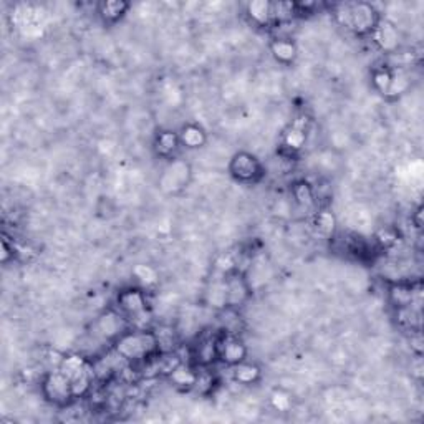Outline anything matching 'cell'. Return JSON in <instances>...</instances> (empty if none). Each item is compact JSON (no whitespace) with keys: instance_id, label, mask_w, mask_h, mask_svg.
Instances as JSON below:
<instances>
[{"instance_id":"5b68a950","label":"cell","mask_w":424,"mask_h":424,"mask_svg":"<svg viewBox=\"0 0 424 424\" xmlns=\"http://www.w3.org/2000/svg\"><path fill=\"white\" fill-rule=\"evenodd\" d=\"M40 388L45 400L53 406H67L75 400L72 383L60 368L45 373Z\"/></svg>"},{"instance_id":"d6986e66","label":"cell","mask_w":424,"mask_h":424,"mask_svg":"<svg viewBox=\"0 0 424 424\" xmlns=\"http://www.w3.org/2000/svg\"><path fill=\"white\" fill-rule=\"evenodd\" d=\"M129 7L124 0H106L98 5V14L105 23H116L128 14Z\"/></svg>"},{"instance_id":"7c38bea8","label":"cell","mask_w":424,"mask_h":424,"mask_svg":"<svg viewBox=\"0 0 424 424\" xmlns=\"http://www.w3.org/2000/svg\"><path fill=\"white\" fill-rule=\"evenodd\" d=\"M95 330L102 338H106V340L115 341L121 333H124L128 328H126V320L124 315L121 312H115V310H108L105 312L103 315L98 317L97 323H95Z\"/></svg>"},{"instance_id":"44dd1931","label":"cell","mask_w":424,"mask_h":424,"mask_svg":"<svg viewBox=\"0 0 424 424\" xmlns=\"http://www.w3.org/2000/svg\"><path fill=\"white\" fill-rule=\"evenodd\" d=\"M292 196H294L295 203L300 206V208L310 209L314 208L317 203V196H315V189L312 188V184L309 181H297V183L292 186Z\"/></svg>"},{"instance_id":"9a60e30c","label":"cell","mask_w":424,"mask_h":424,"mask_svg":"<svg viewBox=\"0 0 424 424\" xmlns=\"http://www.w3.org/2000/svg\"><path fill=\"white\" fill-rule=\"evenodd\" d=\"M245 14L257 27H270L274 25V2L269 0H254L245 5Z\"/></svg>"},{"instance_id":"7a4b0ae2","label":"cell","mask_w":424,"mask_h":424,"mask_svg":"<svg viewBox=\"0 0 424 424\" xmlns=\"http://www.w3.org/2000/svg\"><path fill=\"white\" fill-rule=\"evenodd\" d=\"M336 20L346 30H350L358 37L371 35L376 28L378 22L381 20V15L375 5L368 2H345L336 5L335 9Z\"/></svg>"},{"instance_id":"484cf974","label":"cell","mask_w":424,"mask_h":424,"mask_svg":"<svg viewBox=\"0 0 424 424\" xmlns=\"http://www.w3.org/2000/svg\"><path fill=\"white\" fill-rule=\"evenodd\" d=\"M133 274L136 275V279L144 285H154L156 282H158V272L149 265H136Z\"/></svg>"},{"instance_id":"3957f363","label":"cell","mask_w":424,"mask_h":424,"mask_svg":"<svg viewBox=\"0 0 424 424\" xmlns=\"http://www.w3.org/2000/svg\"><path fill=\"white\" fill-rule=\"evenodd\" d=\"M58 368L72 383L75 398H83L92 390L95 370L87 358H83L82 355H67L60 360Z\"/></svg>"},{"instance_id":"e0dca14e","label":"cell","mask_w":424,"mask_h":424,"mask_svg":"<svg viewBox=\"0 0 424 424\" xmlns=\"http://www.w3.org/2000/svg\"><path fill=\"white\" fill-rule=\"evenodd\" d=\"M179 141H181V146H184V148L198 149V148H203L206 144V141H208V133H206L203 126L189 123V124H184L183 129L179 131Z\"/></svg>"},{"instance_id":"ba28073f","label":"cell","mask_w":424,"mask_h":424,"mask_svg":"<svg viewBox=\"0 0 424 424\" xmlns=\"http://www.w3.org/2000/svg\"><path fill=\"white\" fill-rule=\"evenodd\" d=\"M226 284V309L237 310L239 307L245 305L247 300L250 299L252 290L249 285V280L242 274L239 269L232 270L230 274L224 277Z\"/></svg>"},{"instance_id":"6da1fadb","label":"cell","mask_w":424,"mask_h":424,"mask_svg":"<svg viewBox=\"0 0 424 424\" xmlns=\"http://www.w3.org/2000/svg\"><path fill=\"white\" fill-rule=\"evenodd\" d=\"M113 351L123 361L138 363L148 361L159 351V341L156 332L138 328V330H126L113 341Z\"/></svg>"},{"instance_id":"9c48e42d","label":"cell","mask_w":424,"mask_h":424,"mask_svg":"<svg viewBox=\"0 0 424 424\" xmlns=\"http://www.w3.org/2000/svg\"><path fill=\"white\" fill-rule=\"evenodd\" d=\"M309 131H310L309 116L305 115L297 116V118L287 126L284 134H282V141H280L282 151L292 156L304 149L307 139H309Z\"/></svg>"},{"instance_id":"277c9868","label":"cell","mask_w":424,"mask_h":424,"mask_svg":"<svg viewBox=\"0 0 424 424\" xmlns=\"http://www.w3.org/2000/svg\"><path fill=\"white\" fill-rule=\"evenodd\" d=\"M191 179H193V168L188 161L173 158L164 166L158 184L159 189L166 194H179L188 188Z\"/></svg>"},{"instance_id":"4fadbf2b","label":"cell","mask_w":424,"mask_h":424,"mask_svg":"<svg viewBox=\"0 0 424 424\" xmlns=\"http://www.w3.org/2000/svg\"><path fill=\"white\" fill-rule=\"evenodd\" d=\"M421 292L415 289L413 284H406V282H396L391 284L388 289V297L395 309H403V307L410 305H420L421 302Z\"/></svg>"},{"instance_id":"5bb4252c","label":"cell","mask_w":424,"mask_h":424,"mask_svg":"<svg viewBox=\"0 0 424 424\" xmlns=\"http://www.w3.org/2000/svg\"><path fill=\"white\" fill-rule=\"evenodd\" d=\"M181 148V141H179V133L171 129H163L156 134L154 143H153V149L158 158L161 159H173L176 158V153Z\"/></svg>"},{"instance_id":"f1b7e54d","label":"cell","mask_w":424,"mask_h":424,"mask_svg":"<svg viewBox=\"0 0 424 424\" xmlns=\"http://www.w3.org/2000/svg\"><path fill=\"white\" fill-rule=\"evenodd\" d=\"M14 252H15L14 245L10 247L9 242H7V237H4V239H2V262H4V264H7L10 255L14 257Z\"/></svg>"},{"instance_id":"d4e9b609","label":"cell","mask_w":424,"mask_h":424,"mask_svg":"<svg viewBox=\"0 0 424 424\" xmlns=\"http://www.w3.org/2000/svg\"><path fill=\"white\" fill-rule=\"evenodd\" d=\"M373 85L375 88L380 92L383 97H386L388 90H390V83H391V70L388 68H378L373 72Z\"/></svg>"},{"instance_id":"f546056e","label":"cell","mask_w":424,"mask_h":424,"mask_svg":"<svg viewBox=\"0 0 424 424\" xmlns=\"http://www.w3.org/2000/svg\"><path fill=\"white\" fill-rule=\"evenodd\" d=\"M421 216H423V211H421V208H420V209H418V211L415 212V217H413V221H415V224H416L418 229H421V227H423Z\"/></svg>"},{"instance_id":"52a82bcc","label":"cell","mask_w":424,"mask_h":424,"mask_svg":"<svg viewBox=\"0 0 424 424\" xmlns=\"http://www.w3.org/2000/svg\"><path fill=\"white\" fill-rule=\"evenodd\" d=\"M217 360L227 366H235L247 360V346L237 333L224 332L217 336Z\"/></svg>"},{"instance_id":"ffe728a7","label":"cell","mask_w":424,"mask_h":424,"mask_svg":"<svg viewBox=\"0 0 424 424\" xmlns=\"http://www.w3.org/2000/svg\"><path fill=\"white\" fill-rule=\"evenodd\" d=\"M232 375H234V380L239 383V385H244V386H250V385H255L257 381L260 380L262 376V370L259 366L255 365V363H249V361H242L239 365L232 366Z\"/></svg>"},{"instance_id":"4316f807","label":"cell","mask_w":424,"mask_h":424,"mask_svg":"<svg viewBox=\"0 0 424 424\" xmlns=\"http://www.w3.org/2000/svg\"><path fill=\"white\" fill-rule=\"evenodd\" d=\"M270 403L277 411H287L292 406L290 395L289 393H285L284 390H275L274 393H272Z\"/></svg>"},{"instance_id":"2e32d148","label":"cell","mask_w":424,"mask_h":424,"mask_svg":"<svg viewBox=\"0 0 424 424\" xmlns=\"http://www.w3.org/2000/svg\"><path fill=\"white\" fill-rule=\"evenodd\" d=\"M270 53L282 65H292L299 57V48L289 37H277L270 42Z\"/></svg>"},{"instance_id":"83f0119b","label":"cell","mask_w":424,"mask_h":424,"mask_svg":"<svg viewBox=\"0 0 424 424\" xmlns=\"http://www.w3.org/2000/svg\"><path fill=\"white\" fill-rule=\"evenodd\" d=\"M212 386H214V376L211 373H198V380H196L193 390L201 393V395H208L212 390Z\"/></svg>"},{"instance_id":"cb8c5ba5","label":"cell","mask_w":424,"mask_h":424,"mask_svg":"<svg viewBox=\"0 0 424 424\" xmlns=\"http://www.w3.org/2000/svg\"><path fill=\"white\" fill-rule=\"evenodd\" d=\"M411 85V78L410 75L403 72V70H395L391 72V83H390V90H388V98H398L401 97L403 93L408 92Z\"/></svg>"},{"instance_id":"8992f818","label":"cell","mask_w":424,"mask_h":424,"mask_svg":"<svg viewBox=\"0 0 424 424\" xmlns=\"http://www.w3.org/2000/svg\"><path fill=\"white\" fill-rule=\"evenodd\" d=\"M229 173L237 183L242 184H255L259 183L264 176V166L255 154L239 151L230 158Z\"/></svg>"},{"instance_id":"603a6c76","label":"cell","mask_w":424,"mask_h":424,"mask_svg":"<svg viewBox=\"0 0 424 424\" xmlns=\"http://www.w3.org/2000/svg\"><path fill=\"white\" fill-rule=\"evenodd\" d=\"M196 360L203 366L217 361V336L203 338L199 341V345L196 346Z\"/></svg>"},{"instance_id":"30bf717a","label":"cell","mask_w":424,"mask_h":424,"mask_svg":"<svg viewBox=\"0 0 424 424\" xmlns=\"http://www.w3.org/2000/svg\"><path fill=\"white\" fill-rule=\"evenodd\" d=\"M116 305H118V310L124 317H131L133 320H138V318H143L148 312V300H146L144 292L139 289H123L118 292L116 295Z\"/></svg>"},{"instance_id":"ac0fdd59","label":"cell","mask_w":424,"mask_h":424,"mask_svg":"<svg viewBox=\"0 0 424 424\" xmlns=\"http://www.w3.org/2000/svg\"><path fill=\"white\" fill-rule=\"evenodd\" d=\"M198 373L199 371H196L189 363L179 361L178 365L168 373V375L171 383H173L174 386L183 388V390H189V388H194L196 380H198Z\"/></svg>"},{"instance_id":"8fae6325","label":"cell","mask_w":424,"mask_h":424,"mask_svg":"<svg viewBox=\"0 0 424 424\" xmlns=\"http://www.w3.org/2000/svg\"><path fill=\"white\" fill-rule=\"evenodd\" d=\"M373 40H375L376 47L385 53H395L400 48V32H398L396 25L390 22L388 18H383L378 22L376 28L371 33Z\"/></svg>"},{"instance_id":"7402d4cb","label":"cell","mask_w":424,"mask_h":424,"mask_svg":"<svg viewBox=\"0 0 424 424\" xmlns=\"http://www.w3.org/2000/svg\"><path fill=\"white\" fill-rule=\"evenodd\" d=\"M314 226L318 234L325 239L335 235L336 230V217L330 209H320L314 216Z\"/></svg>"}]
</instances>
